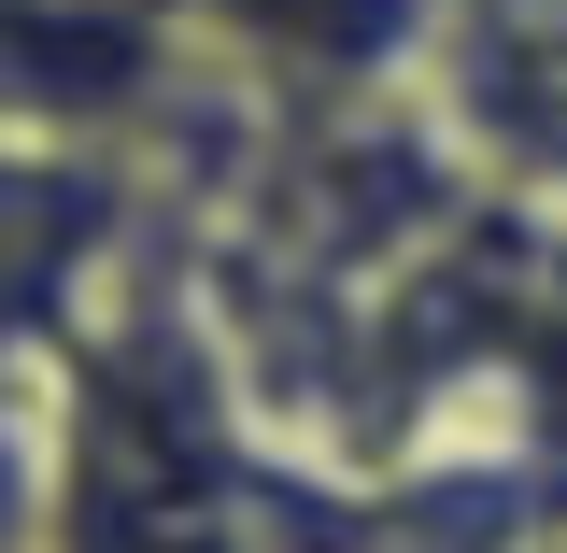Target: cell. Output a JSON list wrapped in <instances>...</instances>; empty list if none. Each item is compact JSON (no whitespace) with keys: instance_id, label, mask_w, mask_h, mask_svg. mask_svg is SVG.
<instances>
[{"instance_id":"obj_1","label":"cell","mask_w":567,"mask_h":553,"mask_svg":"<svg viewBox=\"0 0 567 553\" xmlns=\"http://www.w3.org/2000/svg\"><path fill=\"white\" fill-rule=\"evenodd\" d=\"M142 242V156L85 129H0V355H71Z\"/></svg>"},{"instance_id":"obj_2","label":"cell","mask_w":567,"mask_h":553,"mask_svg":"<svg viewBox=\"0 0 567 553\" xmlns=\"http://www.w3.org/2000/svg\"><path fill=\"white\" fill-rule=\"evenodd\" d=\"M71 511H85L71 355H0V553H71Z\"/></svg>"},{"instance_id":"obj_3","label":"cell","mask_w":567,"mask_h":553,"mask_svg":"<svg viewBox=\"0 0 567 553\" xmlns=\"http://www.w3.org/2000/svg\"><path fill=\"white\" fill-rule=\"evenodd\" d=\"M511 553H567V511H539V525H525V540H511Z\"/></svg>"}]
</instances>
